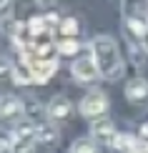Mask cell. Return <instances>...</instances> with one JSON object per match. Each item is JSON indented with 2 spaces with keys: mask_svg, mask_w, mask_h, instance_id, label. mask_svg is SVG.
<instances>
[{
  "mask_svg": "<svg viewBox=\"0 0 148 153\" xmlns=\"http://www.w3.org/2000/svg\"><path fill=\"white\" fill-rule=\"evenodd\" d=\"M91 55L98 63V71L103 78L115 80L123 71V60H120V50L115 45L111 35H95L91 40Z\"/></svg>",
  "mask_w": 148,
  "mask_h": 153,
  "instance_id": "cell-1",
  "label": "cell"
},
{
  "mask_svg": "<svg viewBox=\"0 0 148 153\" xmlns=\"http://www.w3.org/2000/svg\"><path fill=\"white\" fill-rule=\"evenodd\" d=\"M70 73H73L75 80L80 83H95L100 78V71H98V63H95L93 55H83V58H75L73 65H70Z\"/></svg>",
  "mask_w": 148,
  "mask_h": 153,
  "instance_id": "cell-2",
  "label": "cell"
},
{
  "mask_svg": "<svg viewBox=\"0 0 148 153\" xmlns=\"http://www.w3.org/2000/svg\"><path fill=\"white\" fill-rule=\"evenodd\" d=\"M80 116H88V118H98V116H103V113L108 111V98L103 93H98V91H93V93H88L86 98L80 100Z\"/></svg>",
  "mask_w": 148,
  "mask_h": 153,
  "instance_id": "cell-3",
  "label": "cell"
},
{
  "mask_svg": "<svg viewBox=\"0 0 148 153\" xmlns=\"http://www.w3.org/2000/svg\"><path fill=\"white\" fill-rule=\"evenodd\" d=\"M126 98L131 103H143L148 98V80L146 78H131L126 83Z\"/></svg>",
  "mask_w": 148,
  "mask_h": 153,
  "instance_id": "cell-4",
  "label": "cell"
},
{
  "mask_svg": "<svg viewBox=\"0 0 148 153\" xmlns=\"http://www.w3.org/2000/svg\"><path fill=\"white\" fill-rule=\"evenodd\" d=\"M70 111H73V105H70V100L65 98V95H55V98H50V103L45 108V113L53 120H63L70 116Z\"/></svg>",
  "mask_w": 148,
  "mask_h": 153,
  "instance_id": "cell-5",
  "label": "cell"
},
{
  "mask_svg": "<svg viewBox=\"0 0 148 153\" xmlns=\"http://www.w3.org/2000/svg\"><path fill=\"white\" fill-rule=\"evenodd\" d=\"M30 71H33V83H48L50 75L58 71V63L50 58V60H35L30 63Z\"/></svg>",
  "mask_w": 148,
  "mask_h": 153,
  "instance_id": "cell-6",
  "label": "cell"
},
{
  "mask_svg": "<svg viewBox=\"0 0 148 153\" xmlns=\"http://www.w3.org/2000/svg\"><path fill=\"white\" fill-rule=\"evenodd\" d=\"M91 133H93V138L95 141H103V143H111L113 146V141H115V126L111 123L108 118H100V120H95L93 123V128H91Z\"/></svg>",
  "mask_w": 148,
  "mask_h": 153,
  "instance_id": "cell-7",
  "label": "cell"
},
{
  "mask_svg": "<svg viewBox=\"0 0 148 153\" xmlns=\"http://www.w3.org/2000/svg\"><path fill=\"white\" fill-rule=\"evenodd\" d=\"M25 116V105L18 95H8L3 100V118H20Z\"/></svg>",
  "mask_w": 148,
  "mask_h": 153,
  "instance_id": "cell-8",
  "label": "cell"
},
{
  "mask_svg": "<svg viewBox=\"0 0 148 153\" xmlns=\"http://www.w3.org/2000/svg\"><path fill=\"white\" fill-rule=\"evenodd\" d=\"M70 153H98L95 138H75L70 143Z\"/></svg>",
  "mask_w": 148,
  "mask_h": 153,
  "instance_id": "cell-9",
  "label": "cell"
},
{
  "mask_svg": "<svg viewBox=\"0 0 148 153\" xmlns=\"http://www.w3.org/2000/svg\"><path fill=\"white\" fill-rule=\"evenodd\" d=\"M58 53L60 55H78L80 53V43L75 40V38H63V40L58 43Z\"/></svg>",
  "mask_w": 148,
  "mask_h": 153,
  "instance_id": "cell-10",
  "label": "cell"
},
{
  "mask_svg": "<svg viewBox=\"0 0 148 153\" xmlns=\"http://www.w3.org/2000/svg\"><path fill=\"white\" fill-rule=\"evenodd\" d=\"M58 138V131L53 126H38L35 128V141H43V143H53Z\"/></svg>",
  "mask_w": 148,
  "mask_h": 153,
  "instance_id": "cell-11",
  "label": "cell"
},
{
  "mask_svg": "<svg viewBox=\"0 0 148 153\" xmlns=\"http://www.w3.org/2000/svg\"><path fill=\"white\" fill-rule=\"evenodd\" d=\"M58 30L65 38H75L78 35V20H75V18H63L60 25H58Z\"/></svg>",
  "mask_w": 148,
  "mask_h": 153,
  "instance_id": "cell-12",
  "label": "cell"
},
{
  "mask_svg": "<svg viewBox=\"0 0 148 153\" xmlns=\"http://www.w3.org/2000/svg\"><path fill=\"white\" fill-rule=\"evenodd\" d=\"M113 146H115L118 151H128V153H131L133 148H136V141H133L131 136H126V133H123V136L118 133V136H115V141H113Z\"/></svg>",
  "mask_w": 148,
  "mask_h": 153,
  "instance_id": "cell-13",
  "label": "cell"
},
{
  "mask_svg": "<svg viewBox=\"0 0 148 153\" xmlns=\"http://www.w3.org/2000/svg\"><path fill=\"white\" fill-rule=\"evenodd\" d=\"M0 3H3V10L5 13H10V3H13V0H0Z\"/></svg>",
  "mask_w": 148,
  "mask_h": 153,
  "instance_id": "cell-14",
  "label": "cell"
},
{
  "mask_svg": "<svg viewBox=\"0 0 148 153\" xmlns=\"http://www.w3.org/2000/svg\"><path fill=\"white\" fill-rule=\"evenodd\" d=\"M141 136H143V138H148V126H141Z\"/></svg>",
  "mask_w": 148,
  "mask_h": 153,
  "instance_id": "cell-15",
  "label": "cell"
},
{
  "mask_svg": "<svg viewBox=\"0 0 148 153\" xmlns=\"http://www.w3.org/2000/svg\"><path fill=\"white\" fill-rule=\"evenodd\" d=\"M40 3H53V0H40Z\"/></svg>",
  "mask_w": 148,
  "mask_h": 153,
  "instance_id": "cell-16",
  "label": "cell"
}]
</instances>
